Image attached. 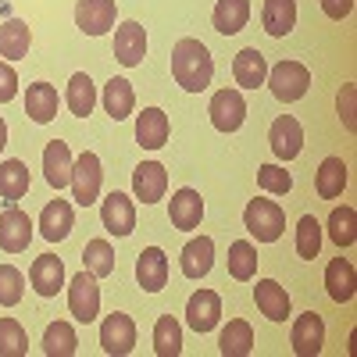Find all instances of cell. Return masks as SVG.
<instances>
[{"mask_svg": "<svg viewBox=\"0 0 357 357\" xmlns=\"http://www.w3.org/2000/svg\"><path fill=\"white\" fill-rule=\"evenodd\" d=\"M222 318V296L215 289H197L186 304V325L193 333H211Z\"/></svg>", "mask_w": 357, "mask_h": 357, "instance_id": "4fadbf2b", "label": "cell"}, {"mask_svg": "<svg viewBox=\"0 0 357 357\" xmlns=\"http://www.w3.org/2000/svg\"><path fill=\"white\" fill-rule=\"evenodd\" d=\"M29 282H33V289L40 296H57V289L65 286V264H61V257H54V254L36 257L33 268H29Z\"/></svg>", "mask_w": 357, "mask_h": 357, "instance_id": "44dd1931", "label": "cell"}, {"mask_svg": "<svg viewBox=\"0 0 357 357\" xmlns=\"http://www.w3.org/2000/svg\"><path fill=\"white\" fill-rule=\"evenodd\" d=\"M318 250H321V222L314 215H304L296 222V254L304 261H314Z\"/></svg>", "mask_w": 357, "mask_h": 357, "instance_id": "ab89813d", "label": "cell"}, {"mask_svg": "<svg viewBox=\"0 0 357 357\" xmlns=\"http://www.w3.org/2000/svg\"><path fill=\"white\" fill-rule=\"evenodd\" d=\"M229 275L240 279V282H250L257 275V250H254L250 240L229 243Z\"/></svg>", "mask_w": 357, "mask_h": 357, "instance_id": "d590c367", "label": "cell"}, {"mask_svg": "<svg viewBox=\"0 0 357 357\" xmlns=\"http://www.w3.org/2000/svg\"><path fill=\"white\" fill-rule=\"evenodd\" d=\"M165 190H168V172H165V165H158V161L136 165V172H132V197H136V200L158 204V200L165 197Z\"/></svg>", "mask_w": 357, "mask_h": 357, "instance_id": "5bb4252c", "label": "cell"}, {"mask_svg": "<svg viewBox=\"0 0 357 357\" xmlns=\"http://www.w3.org/2000/svg\"><path fill=\"white\" fill-rule=\"evenodd\" d=\"M264 82H268V89H272V97H275V100L293 104V100H301V97L307 93L311 72H307L301 61H279L275 68H268Z\"/></svg>", "mask_w": 357, "mask_h": 357, "instance_id": "3957f363", "label": "cell"}, {"mask_svg": "<svg viewBox=\"0 0 357 357\" xmlns=\"http://www.w3.org/2000/svg\"><path fill=\"white\" fill-rule=\"evenodd\" d=\"M100 222L111 236H129L136 229V204L129 193H107L100 204Z\"/></svg>", "mask_w": 357, "mask_h": 357, "instance_id": "9c48e42d", "label": "cell"}, {"mask_svg": "<svg viewBox=\"0 0 357 357\" xmlns=\"http://www.w3.org/2000/svg\"><path fill=\"white\" fill-rule=\"evenodd\" d=\"M79 350V336L68 321H50L43 333V354L47 357H72Z\"/></svg>", "mask_w": 357, "mask_h": 357, "instance_id": "836d02e7", "label": "cell"}, {"mask_svg": "<svg viewBox=\"0 0 357 357\" xmlns=\"http://www.w3.org/2000/svg\"><path fill=\"white\" fill-rule=\"evenodd\" d=\"M289 343H293V354L296 357H318L321 354V343H325V321H321V314L318 311H307V314L296 318Z\"/></svg>", "mask_w": 357, "mask_h": 357, "instance_id": "7c38bea8", "label": "cell"}, {"mask_svg": "<svg viewBox=\"0 0 357 357\" xmlns=\"http://www.w3.org/2000/svg\"><path fill=\"white\" fill-rule=\"evenodd\" d=\"M25 293V275L18 272L15 264H0V304L15 307Z\"/></svg>", "mask_w": 357, "mask_h": 357, "instance_id": "b9f144b4", "label": "cell"}, {"mask_svg": "<svg viewBox=\"0 0 357 357\" xmlns=\"http://www.w3.org/2000/svg\"><path fill=\"white\" fill-rule=\"evenodd\" d=\"M33 243V222L22 207L8 204V211L0 215V250L4 254H22Z\"/></svg>", "mask_w": 357, "mask_h": 357, "instance_id": "ba28073f", "label": "cell"}, {"mask_svg": "<svg viewBox=\"0 0 357 357\" xmlns=\"http://www.w3.org/2000/svg\"><path fill=\"white\" fill-rule=\"evenodd\" d=\"M65 100H68V107H72L75 118L93 114V107H97V86H93V79H89L86 72H75L68 79V97Z\"/></svg>", "mask_w": 357, "mask_h": 357, "instance_id": "d6a6232c", "label": "cell"}, {"mask_svg": "<svg viewBox=\"0 0 357 357\" xmlns=\"http://www.w3.org/2000/svg\"><path fill=\"white\" fill-rule=\"evenodd\" d=\"M82 264H86V272H93L97 279H107L114 272V250L107 240H89L86 250H82Z\"/></svg>", "mask_w": 357, "mask_h": 357, "instance_id": "f35d334b", "label": "cell"}, {"mask_svg": "<svg viewBox=\"0 0 357 357\" xmlns=\"http://www.w3.org/2000/svg\"><path fill=\"white\" fill-rule=\"evenodd\" d=\"M72 225H75V211H72V204L68 200H50L47 207H43V215H40V236L47 243H61L65 236L72 232Z\"/></svg>", "mask_w": 357, "mask_h": 357, "instance_id": "ac0fdd59", "label": "cell"}, {"mask_svg": "<svg viewBox=\"0 0 357 357\" xmlns=\"http://www.w3.org/2000/svg\"><path fill=\"white\" fill-rule=\"evenodd\" d=\"M118 18V4L114 0H79L75 4V25L86 36H104Z\"/></svg>", "mask_w": 357, "mask_h": 357, "instance_id": "30bf717a", "label": "cell"}, {"mask_svg": "<svg viewBox=\"0 0 357 357\" xmlns=\"http://www.w3.org/2000/svg\"><path fill=\"white\" fill-rule=\"evenodd\" d=\"M218 350H222V357H247L254 350V329L243 318H232L218 336Z\"/></svg>", "mask_w": 357, "mask_h": 357, "instance_id": "4dcf8cb0", "label": "cell"}, {"mask_svg": "<svg viewBox=\"0 0 357 357\" xmlns=\"http://www.w3.org/2000/svg\"><path fill=\"white\" fill-rule=\"evenodd\" d=\"M15 93H18V75H15V68H11V65L0 61V104L15 100Z\"/></svg>", "mask_w": 357, "mask_h": 357, "instance_id": "f6af8a7d", "label": "cell"}, {"mask_svg": "<svg viewBox=\"0 0 357 357\" xmlns=\"http://www.w3.org/2000/svg\"><path fill=\"white\" fill-rule=\"evenodd\" d=\"M100 183H104V168H100V158L93 151H82L75 161H72V197L75 204L89 207L97 197H100Z\"/></svg>", "mask_w": 357, "mask_h": 357, "instance_id": "277c9868", "label": "cell"}, {"mask_svg": "<svg viewBox=\"0 0 357 357\" xmlns=\"http://www.w3.org/2000/svg\"><path fill=\"white\" fill-rule=\"evenodd\" d=\"M215 264V240L211 236H197L183 247V275L186 279H204Z\"/></svg>", "mask_w": 357, "mask_h": 357, "instance_id": "cb8c5ba5", "label": "cell"}, {"mask_svg": "<svg viewBox=\"0 0 357 357\" xmlns=\"http://www.w3.org/2000/svg\"><path fill=\"white\" fill-rule=\"evenodd\" d=\"M321 11H325V18L343 22V18L354 11V0H321Z\"/></svg>", "mask_w": 357, "mask_h": 357, "instance_id": "bcb514c9", "label": "cell"}, {"mask_svg": "<svg viewBox=\"0 0 357 357\" xmlns=\"http://www.w3.org/2000/svg\"><path fill=\"white\" fill-rule=\"evenodd\" d=\"M243 225H247V232L254 236L257 243H275L279 236L286 232V211L275 204V200H264V197H257V200H250L247 204V211H243Z\"/></svg>", "mask_w": 357, "mask_h": 357, "instance_id": "7a4b0ae2", "label": "cell"}, {"mask_svg": "<svg viewBox=\"0 0 357 357\" xmlns=\"http://www.w3.org/2000/svg\"><path fill=\"white\" fill-rule=\"evenodd\" d=\"M43 178L54 190H65L72 183V151L65 139H50L43 151Z\"/></svg>", "mask_w": 357, "mask_h": 357, "instance_id": "d6986e66", "label": "cell"}, {"mask_svg": "<svg viewBox=\"0 0 357 357\" xmlns=\"http://www.w3.org/2000/svg\"><path fill=\"white\" fill-rule=\"evenodd\" d=\"M232 75L236 82H240L243 89H257L264 86V75H268V61H264V54L257 47H247L232 57Z\"/></svg>", "mask_w": 357, "mask_h": 357, "instance_id": "d4e9b609", "label": "cell"}, {"mask_svg": "<svg viewBox=\"0 0 357 357\" xmlns=\"http://www.w3.org/2000/svg\"><path fill=\"white\" fill-rule=\"evenodd\" d=\"M329 240L336 247H354L357 243V211L354 207H333L329 215Z\"/></svg>", "mask_w": 357, "mask_h": 357, "instance_id": "74e56055", "label": "cell"}, {"mask_svg": "<svg viewBox=\"0 0 357 357\" xmlns=\"http://www.w3.org/2000/svg\"><path fill=\"white\" fill-rule=\"evenodd\" d=\"M247 22H250V0H218L215 4V29L222 36L243 33Z\"/></svg>", "mask_w": 357, "mask_h": 357, "instance_id": "f546056e", "label": "cell"}, {"mask_svg": "<svg viewBox=\"0 0 357 357\" xmlns=\"http://www.w3.org/2000/svg\"><path fill=\"white\" fill-rule=\"evenodd\" d=\"M168 132H172V122L161 107H143V114L136 118V143L143 151H161L168 143Z\"/></svg>", "mask_w": 357, "mask_h": 357, "instance_id": "e0dca14e", "label": "cell"}, {"mask_svg": "<svg viewBox=\"0 0 357 357\" xmlns=\"http://www.w3.org/2000/svg\"><path fill=\"white\" fill-rule=\"evenodd\" d=\"M136 107V93H132V82L129 79H111L104 86V111L114 118V122H122L129 118Z\"/></svg>", "mask_w": 357, "mask_h": 357, "instance_id": "1f68e13d", "label": "cell"}, {"mask_svg": "<svg viewBox=\"0 0 357 357\" xmlns=\"http://www.w3.org/2000/svg\"><path fill=\"white\" fill-rule=\"evenodd\" d=\"M261 22H264L268 36H275V40L289 36L293 25H296V0H264Z\"/></svg>", "mask_w": 357, "mask_h": 357, "instance_id": "83f0119b", "label": "cell"}, {"mask_svg": "<svg viewBox=\"0 0 357 357\" xmlns=\"http://www.w3.org/2000/svg\"><path fill=\"white\" fill-rule=\"evenodd\" d=\"M254 304L268 321H286L289 318V293L275 279H261L254 286Z\"/></svg>", "mask_w": 357, "mask_h": 357, "instance_id": "ffe728a7", "label": "cell"}, {"mask_svg": "<svg viewBox=\"0 0 357 357\" xmlns=\"http://www.w3.org/2000/svg\"><path fill=\"white\" fill-rule=\"evenodd\" d=\"M207 114H211V126L218 132H236L247 118V100H243L240 89H218V93L211 97Z\"/></svg>", "mask_w": 357, "mask_h": 357, "instance_id": "8992f818", "label": "cell"}, {"mask_svg": "<svg viewBox=\"0 0 357 357\" xmlns=\"http://www.w3.org/2000/svg\"><path fill=\"white\" fill-rule=\"evenodd\" d=\"M29 193V168L22 161H0V197H4L8 204L22 200Z\"/></svg>", "mask_w": 357, "mask_h": 357, "instance_id": "e575fe53", "label": "cell"}, {"mask_svg": "<svg viewBox=\"0 0 357 357\" xmlns=\"http://www.w3.org/2000/svg\"><path fill=\"white\" fill-rule=\"evenodd\" d=\"M268 143H272V154L279 161H293L296 154H301V146H304L301 122H296L293 114H279L272 122V129H268Z\"/></svg>", "mask_w": 357, "mask_h": 357, "instance_id": "8fae6325", "label": "cell"}, {"mask_svg": "<svg viewBox=\"0 0 357 357\" xmlns=\"http://www.w3.org/2000/svg\"><path fill=\"white\" fill-rule=\"evenodd\" d=\"M8 146V126H4V118H0V151Z\"/></svg>", "mask_w": 357, "mask_h": 357, "instance_id": "7dc6e473", "label": "cell"}, {"mask_svg": "<svg viewBox=\"0 0 357 357\" xmlns=\"http://www.w3.org/2000/svg\"><path fill=\"white\" fill-rule=\"evenodd\" d=\"M154 350H158V357H178L183 354V325L172 314H161L158 325H154Z\"/></svg>", "mask_w": 357, "mask_h": 357, "instance_id": "8d00e7d4", "label": "cell"}, {"mask_svg": "<svg viewBox=\"0 0 357 357\" xmlns=\"http://www.w3.org/2000/svg\"><path fill=\"white\" fill-rule=\"evenodd\" d=\"M143 54H146V29L139 22H122V25H118V33H114V57H118V65L136 68L143 61Z\"/></svg>", "mask_w": 357, "mask_h": 357, "instance_id": "9a60e30c", "label": "cell"}, {"mask_svg": "<svg viewBox=\"0 0 357 357\" xmlns=\"http://www.w3.org/2000/svg\"><path fill=\"white\" fill-rule=\"evenodd\" d=\"M314 190L321 200H336L347 190V161L343 158H325L314 172Z\"/></svg>", "mask_w": 357, "mask_h": 357, "instance_id": "f1b7e54d", "label": "cell"}, {"mask_svg": "<svg viewBox=\"0 0 357 357\" xmlns=\"http://www.w3.org/2000/svg\"><path fill=\"white\" fill-rule=\"evenodd\" d=\"M257 186L264 193H289L293 190V175L279 165H261L257 168Z\"/></svg>", "mask_w": 357, "mask_h": 357, "instance_id": "7bdbcfd3", "label": "cell"}, {"mask_svg": "<svg viewBox=\"0 0 357 357\" xmlns=\"http://www.w3.org/2000/svg\"><path fill=\"white\" fill-rule=\"evenodd\" d=\"M100 347L111 357L132 354V347H136V321L129 314H122V311H111L104 318V325H100Z\"/></svg>", "mask_w": 357, "mask_h": 357, "instance_id": "52a82bcc", "label": "cell"}, {"mask_svg": "<svg viewBox=\"0 0 357 357\" xmlns=\"http://www.w3.org/2000/svg\"><path fill=\"white\" fill-rule=\"evenodd\" d=\"M325 286H329V296H333L336 304L354 301V293H357V272H354V264L347 257L329 261V268H325Z\"/></svg>", "mask_w": 357, "mask_h": 357, "instance_id": "484cf974", "label": "cell"}, {"mask_svg": "<svg viewBox=\"0 0 357 357\" xmlns=\"http://www.w3.org/2000/svg\"><path fill=\"white\" fill-rule=\"evenodd\" d=\"M57 107H61V100H57V89L50 82H33L25 93V114L33 118L36 126H47L57 118Z\"/></svg>", "mask_w": 357, "mask_h": 357, "instance_id": "603a6c76", "label": "cell"}, {"mask_svg": "<svg viewBox=\"0 0 357 357\" xmlns=\"http://www.w3.org/2000/svg\"><path fill=\"white\" fill-rule=\"evenodd\" d=\"M29 336L15 318H0V357H25Z\"/></svg>", "mask_w": 357, "mask_h": 357, "instance_id": "60d3db41", "label": "cell"}, {"mask_svg": "<svg viewBox=\"0 0 357 357\" xmlns=\"http://www.w3.org/2000/svg\"><path fill=\"white\" fill-rule=\"evenodd\" d=\"M354 100H357V86H354V82H347V86L340 89V118H343V126H347V132H354V129H357V114H354Z\"/></svg>", "mask_w": 357, "mask_h": 357, "instance_id": "ee69618b", "label": "cell"}, {"mask_svg": "<svg viewBox=\"0 0 357 357\" xmlns=\"http://www.w3.org/2000/svg\"><path fill=\"white\" fill-rule=\"evenodd\" d=\"M136 282L146 293H161L168 286V257H165L161 247H146L136 257Z\"/></svg>", "mask_w": 357, "mask_h": 357, "instance_id": "2e32d148", "label": "cell"}, {"mask_svg": "<svg viewBox=\"0 0 357 357\" xmlns=\"http://www.w3.org/2000/svg\"><path fill=\"white\" fill-rule=\"evenodd\" d=\"M68 311L82 325L97 321V314H100V286H97V275L86 272V268L68 282Z\"/></svg>", "mask_w": 357, "mask_h": 357, "instance_id": "5b68a950", "label": "cell"}, {"mask_svg": "<svg viewBox=\"0 0 357 357\" xmlns=\"http://www.w3.org/2000/svg\"><path fill=\"white\" fill-rule=\"evenodd\" d=\"M168 218H172L175 229H183V232L197 229L200 218H204V200H200V193L190 190V186H183V190L172 197V204H168Z\"/></svg>", "mask_w": 357, "mask_h": 357, "instance_id": "7402d4cb", "label": "cell"}, {"mask_svg": "<svg viewBox=\"0 0 357 357\" xmlns=\"http://www.w3.org/2000/svg\"><path fill=\"white\" fill-rule=\"evenodd\" d=\"M33 47V29H29L22 18H8L0 25V57H8V61H22Z\"/></svg>", "mask_w": 357, "mask_h": 357, "instance_id": "4316f807", "label": "cell"}, {"mask_svg": "<svg viewBox=\"0 0 357 357\" xmlns=\"http://www.w3.org/2000/svg\"><path fill=\"white\" fill-rule=\"evenodd\" d=\"M172 79L186 89V93H204L215 79V61L211 50H207L200 40H178L172 47Z\"/></svg>", "mask_w": 357, "mask_h": 357, "instance_id": "6da1fadb", "label": "cell"}]
</instances>
